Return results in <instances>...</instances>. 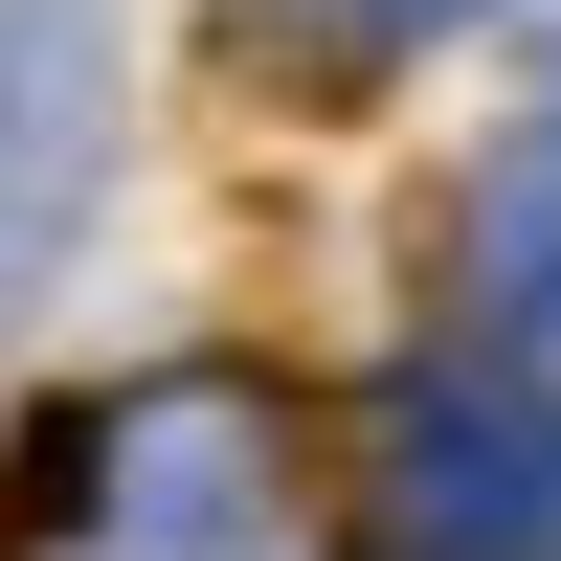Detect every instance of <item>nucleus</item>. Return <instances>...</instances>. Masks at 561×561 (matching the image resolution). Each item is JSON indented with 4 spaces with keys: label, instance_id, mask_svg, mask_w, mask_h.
Returning <instances> with one entry per match:
<instances>
[{
    "label": "nucleus",
    "instance_id": "1",
    "mask_svg": "<svg viewBox=\"0 0 561 561\" xmlns=\"http://www.w3.org/2000/svg\"><path fill=\"white\" fill-rule=\"evenodd\" d=\"M90 517H113V561H314V427H293V382H248V359L135 382L113 427H90Z\"/></svg>",
    "mask_w": 561,
    "mask_h": 561
},
{
    "label": "nucleus",
    "instance_id": "2",
    "mask_svg": "<svg viewBox=\"0 0 561 561\" xmlns=\"http://www.w3.org/2000/svg\"><path fill=\"white\" fill-rule=\"evenodd\" d=\"M359 517L382 561H561V427L494 359H404L359 404Z\"/></svg>",
    "mask_w": 561,
    "mask_h": 561
},
{
    "label": "nucleus",
    "instance_id": "3",
    "mask_svg": "<svg viewBox=\"0 0 561 561\" xmlns=\"http://www.w3.org/2000/svg\"><path fill=\"white\" fill-rule=\"evenodd\" d=\"M113 90H135V23L113 0H0V314L68 270V225L113 203Z\"/></svg>",
    "mask_w": 561,
    "mask_h": 561
},
{
    "label": "nucleus",
    "instance_id": "4",
    "mask_svg": "<svg viewBox=\"0 0 561 561\" xmlns=\"http://www.w3.org/2000/svg\"><path fill=\"white\" fill-rule=\"evenodd\" d=\"M472 359L561 427V90L494 135V180H472Z\"/></svg>",
    "mask_w": 561,
    "mask_h": 561
},
{
    "label": "nucleus",
    "instance_id": "5",
    "mask_svg": "<svg viewBox=\"0 0 561 561\" xmlns=\"http://www.w3.org/2000/svg\"><path fill=\"white\" fill-rule=\"evenodd\" d=\"M472 0H225V68L248 90H382L404 45H449Z\"/></svg>",
    "mask_w": 561,
    "mask_h": 561
}]
</instances>
